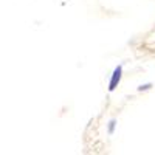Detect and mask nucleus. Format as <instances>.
Wrapping results in <instances>:
<instances>
[{"mask_svg":"<svg viewBox=\"0 0 155 155\" xmlns=\"http://www.w3.org/2000/svg\"><path fill=\"white\" fill-rule=\"evenodd\" d=\"M121 76H123V67L121 65L115 67V70L112 73V78H110V82H109V90L110 92H113V90L118 87V84L121 81Z\"/></svg>","mask_w":155,"mask_h":155,"instance_id":"nucleus-1","label":"nucleus"},{"mask_svg":"<svg viewBox=\"0 0 155 155\" xmlns=\"http://www.w3.org/2000/svg\"><path fill=\"white\" fill-rule=\"evenodd\" d=\"M152 87V84H144V85H140L138 87V92H143V90H149Z\"/></svg>","mask_w":155,"mask_h":155,"instance_id":"nucleus-2","label":"nucleus"},{"mask_svg":"<svg viewBox=\"0 0 155 155\" xmlns=\"http://www.w3.org/2000/svg\"><path fill=\"white\" fill-rule=\"evenodd\" d=\"M115 124H116V123H115V121L112 120V121H110V124H109V132H110V134L113 132V129H115Z\"/></svg>","mask_w":155,"mask_h":155,"instance_id":"nucleus-3","label":"nucleus"}]
</instances>
